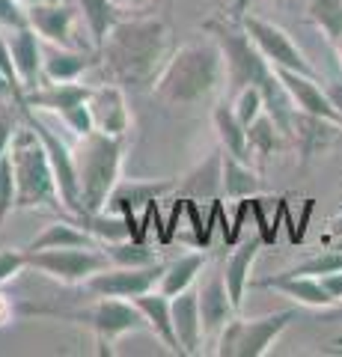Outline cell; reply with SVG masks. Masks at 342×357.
Wrapping results in <instances>:
<instances>
[{
	"mask_svg": "<svg viewBox=\"0 0 342 357\" xmlns=\"http://www.w3.org/2000/svg\"><path fill=\"white\" fill-rule=\"evenodd\" d=\"M200 316H203V337L208 342H217L220 331L238 316V307L233 295H229L224 274H215L200 289Z\"/></svg>",
	"mask_w": 342,
	"mask_h": 357,
	"instance_id": "ac0fdd59",
	"label": "cell"
},
{
	"mask_svg": "<svg viewBox=\"0 0 342 357\" xmlns=\"http://www.w3.org/2000/svg\"><path fill=\"white\" fill-rule=\"evenodd\" d=\"M78 21V6L63 3V0H45V3L27 6V24L39 33L42 42L60 45V48H95L93 42L81 36Z\"/></svg>",
	"mask_w": 342,
	"mask_h": 357,
	"instance_id": "7c38bea8",
	"label": "cell"
},
{
	"mask_svg": "<svg viewBox=\"0 0 342 357\" xmlns=\"http://www.w3.org/2000/svg\"><path fill=\"white\" fill-rule=\"evenodd\" d=\"M247 140H250V155H253V158H262L265 161V158H271L274 152H280L283 143L289 140V137L280 131V126L268 114H259L247 126Z\"/></svg>",
	"mask_w": 342,
	"mask_h": 357,
	"instance_id": "f546056e",
	"label": "cell"
},
{
	"mask_svg": "<svg viewBox=\"0 0 342 357\" xmlns=\"http://www.w3.org/2000/svg\"><path fill=\"white\" fill-rule=\"evenodd\" d=\"M9 48H13V60H15V72L21 77L24 93L36 89L45 84V72H42V60H45V42L30 24L9 30Z\"/></svg>",
	"mask_w": 342,
	"mask_h": 357,
	"instance_id": "2e32d148",
	"label": "cell"
},
{
	"mask_svg": "<svg viewBox=\"0 0 342 357\" xmlns=\"http://www.w3.org/2000/svg\"><path fill=\"white\" fill-rule=\"evenodd\" d=\"M235 13H238L241 27L247 30V36L253 39V45H256L259 54L274 66V69H292V72L318 77V72H316V66L310 63V57L297 48V45L292 42V36L283 27H277L274 21H265L259 15H253V13H244L241 6L235 9Z\"/></svg>",
	"mask_w": 342,
	"mask_h": 357,
	"instance_id": "ba28073f",
	"label": "cell"
},
{
	"mask_svg": "<svg viewBox=\"0 0 342 357\" xmlns=\"http://www.w3.org/2000/svg\"><path fill=\"white\" fill-rule=\"evenodd\" d=\"M116 6H123L125 13H143V9H146L152 0H114Z\"/></svg>",
	"mask_w": 342,
	"mask_h": 357,
	"instance_id": "ee69618b",
	"label": "cell"
},
{
	"mask_svg": "<svg viewBox=\"0 0 342 357\" xmlns=\"http://www.w3.org/2000/svg\"><path fill=\"white\" fill-rule=\"evenodd\" d=\"M179 182L173 178H152V182H140V178H119V185L114 188V194L107 199V211H116V215H125L137 229L140 238V218L152 203H161V197H167L170 191H176ZM143 241V238H140Z\"/></svg>",
	"mask_w": 342,
	"mask_h": 357,
	"instance_id": "4fadbf2b",
	"label": "cell"
},
{
	"mask_svg": "<svg viewBox=\"0 0 342 357\" xmlns=\"http://www.w3.org/2000/svg\"><path fill=\"white\" fill-rule=\"evenodd\" d=\"M15 211V173H13V158H0V220Z\"/></svg>",
	"mask_w": 342,
	"mask_h": 357,
	"instance_id": "d590c367",
	"label": "cell"
},
{
	"mask_svg": "<svg viewBox=\"0 0 342 357\" xmlns=\"http://www.w3.org/2000/svg\"><path fill=\"white\" fill-rule=\"evenodd\" d=\"M60 122L65 128H69L75 137H84V134H90V131H95V126H93V114H90V105H75V107H69L65 114H60Z\"/></svg>",
	"mask_w": 342,
	"mask_h": 357,
	"instance_id": "8d00e7d4",
	"label": "cell"
},
{
	"mask_svg": "<svg viewBox=\"0 0 342 357\" xmlns=\"http://www.w3.org/2000/svg\"><path fill=\"white\" fill-rule=\"evenodd\" d=\"M0 75L6 77L9 89H13V102L21 105L24 102V86H21V77L15 72V60H13V48H9V39L0 33Z\"/></svg>",
	"mask_w": 342,
	"mask_h": 357,
	"instance_id": "e575fe53",
	"label": "cell"
},
{
	"mask_svg": "<svg viewBox=\"0 0 342 357\" xmlns=\"http://www.w3.org/2000/svg\"><path fill=\"white\" fill-rule=\"evenodd\" d=\"M268 3H280V0H268Z\"/></svg>",
	"mask_w": 342,
	"mask_h": 357,
	"instance_id": "681fc988",
	"label": "cell"
},
{
	"mask_svg": "<svg viewBox=\"0 0 342 357\" xmlns=\"http://www.w3.org/2000/svg\"><path fill=\"white\" fill-rule=\"evenodd\" d=\"M203 253H185V256H179V259H173V262H167L164 265V277H161V283H158V289L164 295H179V292H185V289H191L194 286V280H196V274L203 271Z\"/></svg>",
	"mask_w": 342,
	"mask_h": 357,
	"instance_id": "f1b7e54d",
	"label": "cell"
},
{
	"mask_svg": "<svg viewBox=\"0 0 342 357\" xmlns=\"http://www.w3.org/2000/svg\"><path fill=\"white\" fill-rule=\"evenodd\" d=\"M330 48H334V54H336V60H339V69H342V36L330 45Z\"/></svg>",
	"mask_w": 342,
	"mask_h": 357,
	"instance_id": "f6af8a7d",
	"label": "cell"
},
{
	"mask_svg": "<svg viewBox=\"0 0 342 357\" xmlns=\"http://www.w3.org/2000/svg\"><path fill=\"white\" fill-rule=\"evenodd\" d=\"M90 84H81V81H65V84H42L36 89L24 93V105L30 107H39V110H48V114H65L69 107L75 105H84L90 98Z\"/></svg>",
	"mask_w": 342,
	"mask_h": 357,
	"instance_id": "603a6c76",
	"label": "cell"
},
{
	"mask_svg": "<svg viewBox=\"0 0 342 357\" xmlns=\"http://www.w3.org/2000/svg\"><path fill=\"white\" fill-rule=\"evenodd\" d=\"M173 307V325L179 337L182 354H200L203 351V316H200V289H185V292L170 298Z\"/></svg>",
	"mask_w": 342,
	"mask_h": 357,
	"instance_id": "ffe728a7",
	"label": "cell"
},
{
	"mask_svg": "<svg viewBox=\"0 0 342 357\" xmlns=\"http://www.w3.org/2000/svg\"><path fill=\"white\" fill-rule=\"evenodd\" d=\"M102 250L107 253L110 265H123V268H140V265H152V262H158L155 250H152L149 244H143L140 238L110 241V244H102Z\"/></svg>",
	"mask_w": 342,
	"mask_h": 357,
	"instance_id": "1f68e13d",
	"label": "cell"
},
{
	"mask_svg": "<svg viewBox=\"0 0 342 357\" xmlns=\"http://www.w3.org/2000/svg\"><path fill=\"white\" fill-rule=\"evenodd\" d=\"M336 134H342L339 122H330L322 116H313V114H304V110H295V122H292V140L301 146L304 152V161L313 158L316 152L327 149L334 143Z\"/></svg>",
	"mask_w": 342,
	"mask_h": 357,
	"instance_id": "cb8c5ba5",
	"label": "cell"
},
{
	"mask_svg": "<svg viewBox=\"0 0 342 357\" xmlns=\"http://www.w3.org/2000/svg\"><path fill=\"white\" fill-rule=\"evenodd\" d=\"M259 191L262 178L250 167V161H241L220 149V194L229 199H253Z\"/></svg>",
	"mask_w": 342,
	"mask_h": 357,
	"instance_id": "d4e9b609",
	"label": "cell"
},
{
	"mask_svg": "<svg viewBox=\"0 0 342 357\" xmlns=\"http://www.w3.org/2000/svg\"><path fill=\"white\" fill-rule=\"evenodd\" d=\"M295 321V310L268 312L259 319H241L235 316L220 331L215 354L220 357H262L271 351V345L283 337V331Z\"/></svg>",
	"mask_w": 342,
	"mask_h": 357,
	"instance_id": "8992f818",
	"label": "cell"
},
{
	"mask_svg": "<svg viewBox=\"0 0 342 357\" xmlns=\"http://www.w3.org/2000/svg\"><path fill=\"white\" fill-rule=\"evenodd\" d=\"M54 248H102V244L86 229H81L75 220H57L42 229L24 250H54Z\"/></svg>",
	"mask_w": 342,
	"mask_h": 357,
	"instance_id": "83f0119b",
	"label": "cell"
},
{
	"mask_svg": "<svg viewBox=\"0 0 342 357\" xmlns=\"http://www.w3.org/2000/svg\"><path fill=\"white\" fill-rule=\"evenodd\" d=\"M283 86L289 89L292 102L297 110L304 114H313V116H322V119H330V122H339L342 126V116L336 114V107L330 105V96L327 89L322 86V81L313 75H301V72H292V69H277Z\"/></svg>",
	"mask_w": 342,
	"mask_h": 357,
	"instance_id": "e0dca14e",
	"label": "cell"
},
{
	"mask_svg": "<svg viewBox=\"0 0 342 357\" xmlns=\"http://www.w3.org/2000/svg\"><path fill=\"white\" fill-rule=\"evenodd\" d=\"M334 345H336V349L342 351V337H336V340H334Z\"/></svg>",
	"mask_w": 342,
	"mask_h": 357,
	"instance_id": "7dc6e473",
	"label": "cell"
},
{
	"mask_svg": "<svg viewBox=\"0 0 342 357\" xmlns=\"http://www.w3.org/2000/svg\"><path fill=\"white\" fill-rule=\"evenodd\" d=\"M325 89H327V96H330V105H334L336 114L342 116V77H334V81H327Z\"/></svg>",
	"mask_w": 342,
	"mask_h": 357,
	"instance_id": "b9f144b4",
	"label": "cell"
},
{
	"mask_svg": "<svg viewBox=\"0 0 342 357\" xmlns=\"http://www.w3.org/2000/svg\"><path fill=\"white\" fill-rule=\"evenodd\" d=\"M21 119L39 134L42 146H45L51 167H54V178H57V191H60V206H65L69 211L78 215L81 211V182H78V167H75V149L65 143L57 131H51L45 122L36 119L33 107L21 102Z\"/></svg>",
	"mask_w": 342,
	"mask_h": 357,
	"instance_id": "30bf717a",
	"label": "cell"
},
{
	"mask_svg": "<svg viewBox=\"0 0 342 357\" xmlns=\"http://www.w3.org/2000/svg\"><path fill=\"white\" fill-rule=\"evenodd\" d=\"M306 21L334 45L342 36V0H306Z\"/></svg>",
	"mask_w": 342,
	"mask_h": 357,
	"instance_id": "4dcf8cb0",
	"label": "cell"
},
{
	"mask_svg": "<svg viewBox=\"0 0 342 357\" xmlns=\"http://www.w3.org/2000/svg\"><path fill=\"white\" fill-rule=\"evenodd\" d=\"M134 304L143 312V319H146V328L161 340L164 349L170 354H182V345H179V337H176V325H173L170 295H164L161 289H152L146 295H137Z\"/></svg>",
	"mask_w": 342,
	"mask_h": 357,
	"instance_id": "44dd1931",
	"label": "cell"
},
{
	"mask_svg": "<svg viewBox=\"0 0 342 357\" xmlns=\"http://www.w3.org/2000/svg\"><path fill=\"white\" fill-rule=\"evenodd\" d=\"M18 3H24V6H33V3H45V0H18Z\"/></svg>",
	"mask_w": 342,
	"mask_h": 357,
	"instance_id": "bcb514c9",
	"label": "cell"
},
{
	"mask_svg": "<svg viewBox=\"0 0 342 357\" xmlns=\"http://www.w3.org/2000/svg\"><path fill=\"white\" fill-rule=\"evenodd\" d=\"M0 27L3 30L27 27V6L18 3V0H0Z\"/></svg>",
	"mask_w": 342,
	"mask_h": 357,
	"instance_id": "f35d334b",
	"label": "cell"
},
{
	"mask_svg": "<svg viewBox=\"0 0 342 357\" xmlns=\"http://www.w3.org/2000/svg\"><path fill=\"white\" fill-rule=\"evenodd\" d=\"M203 30L217 42L220 57L226 66V93L233 96L241 86H262L274 75V66L259 54V48L241 27L235 9H226L220 15H212Z\"/></svg>",
	"mask_w": 342,
	"mask_h": 357,
	"instance_id": "277c9868",
	"label": "cell"
},
{
	"mask_svg": "<svg viewBox=\"0 0 342 357\" xmlns=\"http://www.w3.org/2000/svg\"><path fill=\"white\" fill-rule=\"evenodd\" d=\"M176 51L173 27L161 15H123L98 48V69L125 89L155 86L164 66Z\"/></svg>",
	"mask_w": 342,
	"mask_h": 357,
	"instance_id": "6da1fadb",
	"label": "cell"
},
{
	"mask_svg": "<svg viewBox=\"0 0 342 357\" xmlns=\"http://www.w3.org/2000/svg\"><path fill=\"white\" fill-rule=\"evenodd\" d=\"M24 268H30L27 250H0V286L15 280Z\"/></svg>",
	"mask_w": 342,
	"mask_h": 357,
	"instance_id": "74e56055",
	"label": "cell"
},
{
	"mask_svg": "<svg viewBox=\"0 0 342 357\" xmlns=\"http://www.w3.org/2000/svg\"><path fill=\"white\" fill-rule=\"evenodd\" d=\"M123 161L125 137H114L104 131H90L78 137L75 167L81 182V211H104L110 194L123 178Z\"/></svg>",
	"mask_w": 342,
	"mask_h": 357,
	"instance_id": "3957f363",
	"label": "cell"
},
{
	"mask_svg": "<svg viewBox=\"0 0 342 357\" xmlns=\"http://www.w3.org/2000/svg\"><path fill=\"white\" fill-rule=\"evenodd\" d=\"M86 105H90L95 131L114 134V137H125V134H128V128H131V110H128L125 86H119L114 81L95 84L90 89Z\"/></svg>",
	"mask_w": 342,
	"mask_h": 357,
	"instance_id": "5bb4252c",
	"label": "cell"
},
{
	"mask_svg": "<svg viewBox=\"0 0 342 357\" xmlns=\"http://www.w3.org/2000/svg\"><path fill=\"white\" fill-rule=\"evenodd\" d=\"M229 102H233L235 114H238V119L244 122V126H250L259 114H265V98H262L259 86H241L238 93L229 96Z\"/></svg>",
	"mask_w": 342,
	"mask_h": 357,
	"instance_id": "836d02e7",
	"label": "cell"
},
{
	"mask_svg": "<svg viewBox=\"0 0 342 357\" xmlns=\"http://www.w3.org/2000/svg\"><path fill=\"white\" fill-rule=\"evenodd\" d=\"M259 250H262V236H253L247 241H241L224 265V280H226V289L238 310L244 304V292L250 286V271H253V262H256Z\"/></svg>",
	"mask_w": 342,
	"mask_h": 357,
	"instance_id": "484cf974",
	"label": "cell"
},
{
	"mask_svg": "<svg viewBox=\"0 0 342 357\" xmlns=\"http://www.w3.org/2000/svg\"><path fill=\"white\" fill-rule=\"evenodd\" d=\"M212 126H215L220 149L235 155V158H241V161H253L250 140H247V126L238 119V114H235V107H233L229 98H220V102L212 107Z\"/></svg>",
	"mask_w": 342,
	"mask_h": 357,
	"instance_id": "7402d4cb",
	"label": "cell"
},
{
	"mask_svg": "<svg viewBox=\"0 0 342 357\" xmlns=\"http://www.w3.org/2000/svg\"><path fill=\"white\" fill-rule=\"evenodd\" d=\"M98 63H102L98 48H60V45L45 42L42 72H45V84H65L81 81L90 69H98Z\"/></svg>",
	"mask_w": 342,
	"mask_h": 357,
	"instance_id": "9a60e30c",
	"label": "cell"
},
{
	"mask_svg": "<svg viewBox=\"0 0 342 357\" xmlns=\"http://www.w3.org/2000/svg\"><path fill=\"white\" fill-rule=\"evenodd\" d=\"M9 158H13V173H15V208H42L60 203L51 158L45 146H42L39 134L27 122L15 128Z\"/></svg>",
	"mask_w": 342,
	"mask_h": 357,
	"instance_id": "5b68a950",
	"label": "cell"
},
{
	"mask_svg": "<svg viewBox=\"0 0 342 357\" xmlns=\"http://www.w3.org/2000/svg\"><path fill=\"white\" fill-rule=\"evenodd\" d=\"M164 265L167 262H152L140 268H123V265H107L104 271L93 274L86 280V292L93 298H125L134 301L137 295H146L152 289H158L164 277Z\"/></svg>",
	"mask_w": 342,
	"mask_h": 357,
	"instance_id": "8fae6325",
	"label": "cell"
},
{
	"mask_svg": "<svg viewBox=\"0 0 342 357\" xmlns=\"http://www.w3.org/2000/svg\"><path fill=\"white\" fill-rule=\"evenodd\" d=\"M250 286H262V289H274V292L286 295L289 301H295L297 307H310V310H330L336 307L334 298L325 292V286L318 277L310 274H274V277H265V280H256Z\"/></svg>",
	"mask_w": 342,
	"mask_h": 357,
	"instance_id": "d6986e66",
	"label": "cell"
},
{
	"mask_svg": "<svg viewBox=\"0 0 342 357\" xmlns=\"http://www.w3.org/2000/svg\"><path fill=\"white\" fill-rule=\"evenodd\" d=\"M226 84V66L217 42L208 36L203 42H187L173 51L170 63L158 75L152 96L167 107H194L208 102Z\"/></svg>",
	"mask_w": 342,
	"mask_h": 357,
	"instance_id": "7a4b0ae2",
	"label": "cell"
},
{
	"mask_svg": "<svg viewBox=\"0 0 342 357\" xmlns=\"http://www.w3.org/2000/svg\"><path fill=\"white\" fill-rule=\"evenodd\" d=\"M13 319H15V301L9 298V295L0 292V328L9 325Z\"/></svg>",
	"mask_w": 342,
	"mask_h": 357,
	"instance_id": "7bdbcfd3",
	"label": "cell"
},
{
	"mask_svg": "<svg viewBox=\"0 0 342 357\" xmlns=\"http://www.w3.org/2000/svg\"><path fill=\"white\" fill-rule=\"evenodd\" d=\"M30 268L39 274L60 280L65 286L86 283L93 274L104 271L110 265L107 253L102 248H54V250H27Z\"/></svg>",
	"mask_w": 342,
	"mask_h": 357,
	"instance_id": "9c48e42d",
	"label": "cell"
},
{
	"mask_svg": "<svg viewBox=\"0 0 342 357\" xmlns=\"http://www.w3.org/2000/svg\"><path fill=\"white\" fill-rule=\"evenodd\" d=\"M63 316L78 321V325H86L95 333L98 354H114V345L119 342V337H125V333L149 331L137 304L134 301H125V298H98L90 310L63 312Z\"/></svg>",
	"mask_w": 342,
	"mask_h": 357,
	"instance_id": "52a82bcc",
	"label": "cell"
},
{
	"mask_svg": "<svg viewBox=\"0 0 342 357\" xmlns=\"http://www.w3.org/2000/svg\"><path fill=\"white\" fill-rule=\"evenodd\" d=\"M182 191L196 197V199H200V197L212 199V197L220 194V152L215 155V158H208L203 167H196L191 176H185Z\"/></svg>",
	"mask_w": 342,
	"mask_h": 357,
	"instance_id": "d6a6232c",
	"label": "cell"
},
{
	"mask_svg": "<svg viewBox=\"0 0 342 357\" xmlns=\"http://www.w3.org/2000/svg\"><path fill=\"white\" fill-rule=\"evenodd\" d=\"M336 307H339V310H336V316H339V319H342V304H336Z\"/></svg>",
	"mask_w": 342,
	"mask_h": 357,
	"instance_id": "c3c4849f",
	"label": "cell"
},
{
	"mask_svg": "<svg viewBox=\"0 0 342 357\" xmlns=\"http://www.w3.org/2000/svg\"><path fill=\"white\" fill-rule=\"evenodd\" d=\"M15 116L13 114H0V158L9 155V146H13V137H15Z\"/></svg>",
	"mask_w": 342,
	"mask_h": 357,
	"instance_id": "ab89813d",
	"label": "cell"
},
{
	"mask_svg": "<svg viewBox=\"0 0 342 357\" xmlns=\"http://www.w3.org/2000/svg\"><path fill=\"white\" fill-rule=\"evenodd\" d=\"M78 3L81 21L86 24V33H90V42L95 48H102L107 33L116 27V21L125 15L123 6H116L114 0H75Z\"/></svg>",
	"mask_w": 342,
	"mask_h": 357,
	"instance_id": "4316f807",
	"label": "cell"
},
{
	"mask_svg": "<svg viewBox=\"0 0 342 357\" xmlns=\"http://www.w3.org/2000/svg\"><path fill=\"white\" fill-rule=\"evenodd\" d=\"M322 280V286H325V292L334 298V304H342V268H336V271H327V274H322L318 277Z\"/></svg>",
	"mask_w": 342,
	"mask_h": 357,
	"instance_id": "60d3db41",
	"label": "cell"
}]
</instances>
